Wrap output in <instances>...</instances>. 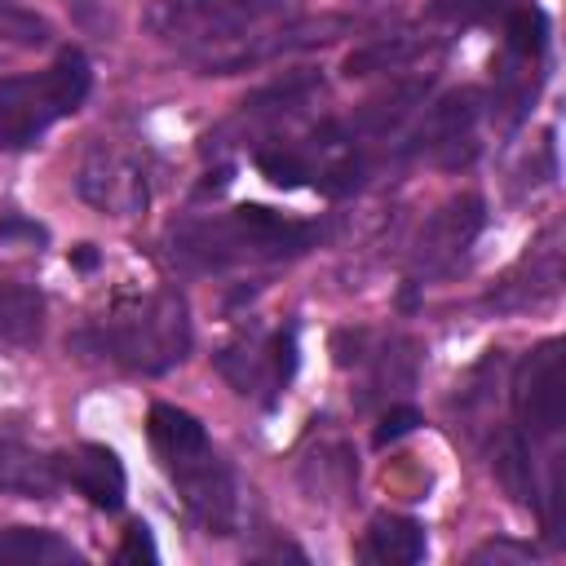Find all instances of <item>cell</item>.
Returning a JSON list of instances; mask_svg holds the SVG:
<instances>
[{"instance_id":"cell-1","label":"cell","mask_w":566,"mask_h":566,"mask_svg":"<svg viewBox=\"0 0 566 566\" xmlns=\"http://www.w3.org/2000/svg\"><path fill=\"white\" fill-rule=\"evenodd\" d=\"M146 31L203 75L279 57L305 31L301 0H150Z\"/></svg>"},{"instance_id":"cell-2","label":"cell","mask_w":566,"mask_h":566,"mask_svg":"<svg viewBox=\"0 0 566 566\" xmlns=\"http://www.w3.org/2000/svg\"><path fill=\"white\" fill-rule=\"evenodd\" d=\"M323 239L314 221L283 217L265 203H239L226 212L186 217L168 234V252L190 274H226V270H252L274 265L310 252Z\"/></svg>"},{"instance_id":"cell-3","label":"cell","mask_w":566,"mask_h":566,"mask_svg":"<svg viewBox=\"0 0 566 566\" xmlns=\"http://www.w3.org/2000/svg\"><path fill=\"white\" fill-rule=\"evenodd\" d=\"M146 433H150V447L164 460V469H168V478H172L186 513L208 535L239 531L243 491H239L234 469L212 451L208 429L190 411H181L172 402H155L150 416H146Z\"/></svg>"},{"instance_id":"cell-4","label":"cell","mask_w":566,"mask_h":566,"mask_svg":"<svg viewBox=\"0 0 566 566\" xmlns=\"http://www.w3.org/2000/svg\"><path fill=\"white\" fill-rule=\"evenodd\" d=\"M71 349L106 358L111 367L159 376L190 354V310L177 287H155L146 296L119 301L111 314L71 336Z\"/></svg>"},{"instance_id":"cell-5","label":"cell","mask_w":566,"mask_h":566,"mask_svg":"<svg viewBox=\"0 0 566 566\" xmlns=\"http://www.w3.org/2000/svg\"><path fill=\"white\" fill-rule=\"evenodd\" d=\"M93 88V66L80 49H66L35 75L0 80V150H22L44 137L57 119L75 115Z\"/></svg>"},{"instance_id":"cell-6","label":"cell","mask_w":566,"mask_h":566,"mask_svg":"<svg viewBox=\"0 0 566 566\" xmlns=\"http://www.w3.org/2000/svg\"><path fill=\"white\" fill-rule=\"evenodd\" d=\"M509 398H513V429L526 442H553L566 424V354L562 340L548 336L544 345H535L513 380H509Z\"/></svg>"},{"instance_id":"cell-7","label":"cell","mask_w":566,"mask_h":566,"mask_svg":"<svg viewBox=\"0 0 566 566\" xmlns=\"http://www.w3.org/2000/svg\"><path fill=\"white\" fill-rule=\"evenodd\" d=\"M75 190L106 217H137L150 203V164L137 146L93 142L75 168Z\"/></svg>"},{"instance_id":"cell-8","label":"cell","mask_w":566,"mask_h":566,"mask_svg":"<svg viewBox=\"0 0 566 566\" xmlns=\"http://www.w3.org/2000/svg\"><path fill=\"white\" fill-rule=\"evenodd\" d=\"M482 226H486V203L473 190L451 195L442 208H433L424 217L420 234H416V248H411V283L424 287L429 279L451 274L469 256V248L482 234Z\"/></svg>"},{"instance_id":"cell-9","label":"cell","mask_w":566,"mask_h":566,"mask_svg":"<svg viewBox=\"0 0 566 566\" xmlns=\"http://www.w3.org/2000/svg\"><path fill=\"white\" fill-rule=\"evenodd\" d=\"M217 371L234 385V394L274 402L296 371V327L243 332L234 345L217 354Z\"/></svg>"},{"instance_id":"cell-10","label":"cell","mask_w":566,"mask_h":566,"mask_svg":"<svg viewBox=\"0 0 566 566\" xmlns=\"http://www.w3.org/2000/svg\"><path fill=\"white\" fill-rule=\"evenodd\" d=\"M478 119H482V93L478 88H455L438 97L420 128L407 137V155H429L438 168H464L478 155Z\"/></svg>"},{"instance_id":"cell-11","label":"cell","mask_w":566,"mask_h":566,"mask_svg":"<svg viewBox=\"0 0 566 566\" xmlns=\"http://www.w3.org/2000/svg\"><path fill=\"white\" fill-rule=\"evenodd\" d=\"M318 93H323V80H318V75H305V71H296V75H287V80H274V84H265L261 93H252V97L239 106L234 119H226L217 133H208V142H217V146L256 142V146H261L265 133H274L279 124L296 119Z\"/></svg>"},{"instance_id":"cell-12","label":"cell","mask_w":566,"mask_h":566,"mask_svg":"<svg viewBox=\"0 0 566 566\" xmlns=\"http://www.w3.org/2000/svg\"><path fill=\"white\" fill-rule=\"evenodd\" d=\"M57 469H62V486L80 491L93 509L115 513V509L124 504L128 478H124V464H119V455H115L111 447L84 442V447H75V451H62V455H57Z\"/></svg>"},{"instance_id":"cell-13","label":"cell","mask_w":566,"mask_h":566,"mask_svg":"<svg viewBox=\"0 0 566 566\" xmlns=\"http://www.w3.org/2000/svg\"><path fill=\"white\" fill-rule=\"evenodd\" d=\"M557 287H562V248H557V239L548 234L544 243L531 248V256L522 261V270L509 274L486 301H491L495 310H535V305L553 301Z\"/></svg>"},{"instance_id":"cell-14","label":"cell","mask_w":566,"mask_h":566,"mask_svg":"<svg viewBox=\"0 0 566 566\" xmlns=\"http://www.w3.org/2000/svg\"><path fill=\"white\" fill-rule=\"evenodd\" d=\"M57 491H62L57 455L35 451V447L13 442V438L0 442V495H18V500H53Z\"/></svg>"},{"instance_id":"cell-15","label":"cell","mask_w":566,"mask_h":566,"mask_svg":"<svg viewBox=\"0 0 566 566\" xmlns=\"http://www.w3.org/2000/svg\"><path fill=\"white\" fill-rule=\"evenodd\" d=\"M424 553H429L424 526L402 513H376L358 544V557L376 566H416Z\"/></svg>"},{"instance_id":"cell-16","label":"cell","mask_w":566,"mask_h":566,"mask_svg":"<svg viewBox=\"0 0 566 566\" xmlns=\"http://www.w3.org/2000/svg\"><path fill=\"white\" fill-rule=\"evenodd\" d=\"M44 332V296L31 283H0V345L4 349H22L35 345Z\"/></svg>"},{"instance_id":"cell-17","label":"cell","mask_w":566,"mask_h":566,"mask_svg":"<svg viewBox=\"0 0 566 566\" xmlns=\"http://www.w3.org/2000/svg\"><path fill=\"white\" fill-rule=\"evenodd\" d=\"M0 562L53 566V562H80V553L44 526H9V531H0Z\"/></svg>"},{"instance_id":"cell-18","label":"cell","mask_w":566,"mask_h":566,"mask_svg":"<svg viewBox=\"0 0 566 566\" xmlns=\"http://www.w3.org/2000/svg\"><path fill=\"white\" fill-rule=\"evenodd\" d=\"M0 40L4 44H18V49H31V44H44L49 40V22L13 0H0Z\"/></svg>"},{"instance_id":"cell-19","label":"cell","mask_w":566,"mask_h":566,"mask_svg":"<svg viewBox=\"0 0 566 566\" xmlns=\"http://www.w3.org/2000/svg\"><path fill=\"white\" fill-rule=\"evenodd\" d=\"M509 0H433L429 4V18H447V22H478V18H491L495 9H504Z\"/></svg>"},{"instance_id":"cell-20","label":"cell","mask_w":566,"mask_h":566,"mask_svg":"<svg viewBox=\"0 0 566 566\" xmlns=\"http://www.w3.org/2000/svg\"><path fill=\"white\" fill-rule=\"evenodd\" d=\"M420 424V411L416 407H389L385 416H380V429H376V447H385V442H398L402 433H411Z\"/></svg>"},{"instance_id":"cell-21","label":"cell","mask_w":566,"mask_h":566,"mask_svg":"<svg viewBox=\"0 0 566 566\" xmlns=\"http://www.w3.org/2000/svg\"><path fill=\"white\" fill-rule=\"evenodd\" d=\"M119 562H142V557H155V539H150V531L142 526V522H133L128 531H124V544H119V553H115Z\"/></svg>"},{"instance_id":"cell-22","label":"cell","mask_w":566,"mask_h":566,"mask_svg":"<svg viewBox=\"0 0 566 566\" xmlns=\"http://www.w3.org/2000/svg\"><path fill=\"white\" fill-rule=\"evenodd\" d=\"M531 557V548L526 544H482V548H473L469 553V562H526Z\"/></svg>"},{"instance_id":"cell-23","label":"cell","mask_w":566,"mask_h":566,"mask_svg":"<svg viewBox=\"0 0 566 566\" xmlns=\"http://www.w3.org/2000/svg\"><path fill=\"white\" fill-rule=\"evenodd\" d=\"M71 261H75V265H80V270H93V265H97V252H93V243H80V248H75V256H71Z\"/></svg>"}]
</instances>
